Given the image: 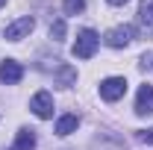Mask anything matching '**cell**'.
I'll use <instances>...</instances> for the list:
<instances>
[{
    "label": "cell",
    "mask_w": 153,
    "mask_h": 150,
    "mask_svg": "<svg viewBox=\"0 0 153 150\" xmlns=\"http://www.w3.org/2000/svg\"><path fill=\"white\" fill-rule=\"evenodd\" d=\"M76 127H79V115H62V118L56 121V135L65 138V135L76 132Z\"/></svg>",
    "instance_id": "cell-9"
},
{
    "label": "cell",
    "mask_w": 153,
    "mask_h": 150,
    "mask_svg": "<svg viewBox=\"0 0 153 150\" xmlns=\"http://www.w3.org/2000/svg\"><path fill=\"white\" fill-rule=\"evenodd\" d=\"M62 9H65V15H79V12H85V0H65Z\"/></svg>",
    "instance_id": "cell-12"
},
{
    "label": "cell",
    "mask_w": 153,
    "mask_h": 150,
    "mask_svg": "<svg viewBox=\"0 0 153 150\" xmlns=\"http://www.w3.org/2000/svg\"><path fill=\"white\" fill-rule=\"evenodd\" d=\"M50 38L53 41H65V18H56L50 24Z\"/></svg>",
    "instance_id": "cell-13"
},
{
    "label": "cell",
    "mask_w": 153,
    "mask_h": 150,
    "mask_svg": "<svg viewBox=\"0 0 153 150\" xmlns=\"http://www.w3.org/2000/svg\"><path fill=\"white\" fill-rule=\"evenodd\" d=\"M74 82H76V71L71 68V65H59V68H56V85L71 88Z\"/></svg>",
    "instance_id": "cell-10"
},
{
    "label": "cell",
    "mask_w": 153,
    "mask_h": 150,
    "mask_svg": "<svg viewBox=\"0 0 153 150\" xmlns=\"http://www.w3.org/2000/svg\"><path fill=\"white\" fill-rule=\"evenodd\" d=\"M33 27H36L33 18H18L15 24H9V27L3 30V38H6V41H21V38H27L33 33Z\"/></svg>",
    "instance_id": "cell-4"
},
{
    "label": "cell",
    "mask_w": 153,
    "mask_h": 150,
    "mask_svg": "<svg viewBox=\"0 0 153 150\" xmlns=\"http://www.w3.org/2000/svg\"><path fill=\"white\" fill-rule=\"evenodd\" d=\"M103 41H106L109 47H115V50H118V47H127V44L133 41V27H127V24H124V27H112V30L103 36Z\"/></svg>",
    "instance_id": "cell-5"
},
{
    "label": "cell",
    "mask_w": 153,
    "mask_h": 150,
    "mask_svg": "<svg viewBox=\"0 0 153 150\" xmlns=\"http://www.w3.org/2000/svg\"><path fill=\"white\" fill-rule=\"evenodd\" d=\"M124 94H127V79H124V76H106V79L100 82V97H103L106 103L121 100Z\"/></svg>",
    "instance_id": "cell-2"
},
{
    "label": "cell",
    "mask_w": 153,
    "mask_h": 150,
    "mask_svg": "<svg viewBox=\"0 0 153 150\" xmlns=\"http://www.w3.org/2000/svg\"><path fill=\"white\" fill-rule=\"evenodd\" d=\"M0 6H6V0H0Z\"/></svg>",
    "instance_id": "cell-16"
},
{
    "label": "cell",
    "mask_w": 153,
    "mask_h": 150,
    "mask_svg": "<svg viewBox=\"0 0 153 150\" xmlns=\"http://www.w3.org/2000/svg\"><path fill=\"white\" fill-rule=\"evenodd\" d=\"M153 112V85H141L135 94V115H150Z\"/></svg>",
    "instance_id": "cell-8"
},
{
    "label": "cell",
    "mask_w": 153,
    "mask_h": 150,
    "mask_svg": "<svg viewBox=\"0 0 153 150\" xmlns=\"http://www.w3.org/2000/svg\"><path fill=\"white\" fill-rule=\"evenodd\" d=\"M30 109H33V115H36V118H41V121L53 118V94H50V91H38V94H33Z\"/></svg>",
    "instance_id": "cell-3"
},
{
    "label": "cell",
    "mask_w": 153,
    "mask_h": 150,
    "mask_svg": "<svg viewBox=\"0 0 153 150\" xmlns=\"http://www.w3.org/2000/svg\"><path fill=\"white\" fill-rule=\"evenodd\" d=\"M36 147V132L33 130H18V138H15V144H12V150H33Z\"/></svg>",
    "instance_id": "cell-11"
},
{
    "label": "cell",
    "mask_w": 153,
    "mask_h": 150,
    "mask_svg": "<svg viewBox=\"0 0 153 150\" xmlns=\"http://www.w3.org/2000/svg\"><path fill=\"white\" fill-rule=\"evenodd\" d=\"M138 33L144 38L153 36V0H141L138 6Z\"/></svg>",
    "instance_id": "cell-7"
},
{
    "label": "cell",
    "mask_w": 153,
    "mask_h": 150,
    "mask_svg": "<svg viewBox=\"0 0 153 150\" xmlns=\"http://www.w3.org/2000/svg\"><path fill=\"white\" fill-rule=\"evenodd\" d=\"M97 44H100V36H97L94 30H79L76 33V41H74V47H71V53H74V59H91L94 56V50H97Z\"/></svg>",
    "instance_id": "cell-1"
},
{
    "label": "cell",
    "mask_w": 153,
    "mask_h": 150,
    "mask_svg": "<svg viewBox=\"0 0 153 150\" xmlns=\"http://www.w3.org/2000/svg\"><path fill=\"white\" fill-rule=\"evenodd\" d=\"M21 76H24L21 62H15V59H3V62H0V82L15 85V82H21Z\"/></svg>",
    "instance_id": "cell-6"
},
{
    "label": "cell",
    "mask_w": 153,
    "mask_h": 150,
    "mask_svg": "<svg viewBox=\"0 0 153 150\" xmlns=\"http://www.w3.org/2000/svg\"><path fill=\"white\" fill-rule=\"evenodd\" d=\"M106 3H112V6H124L127 0H106Z\"/></svg>",
    "instance_id": "cell-15"
},
{
    "label": "cell",
    "mask_w": 153,
    "mask_h": 150,
    "mask_svg": "<svg viewBox=\"0 0 153 150\" xmlns=\"http://www.w3.org/2000/svg\"><path fill=\"white\" fill-rule=\"evenodd\" d=\"M138 141H144V144H153V127H150V130H138Z\"/></svg>",
    "instance_id": "cell-14"
}]
</instances>
